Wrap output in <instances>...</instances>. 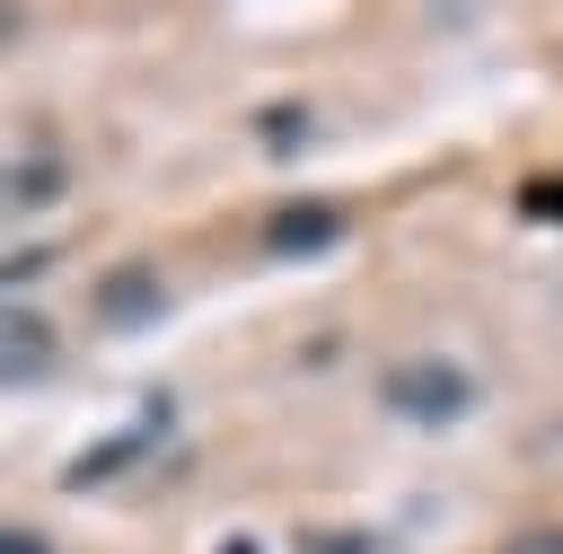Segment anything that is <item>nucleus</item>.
Wrapping results in <instances>:
<instances>
[{"mask_svg":"<svg viewBox=\"0 0 563 554\" xmlns=\"http://www.w3.org/2000/svg\"><path fill=\"white\" fill-rule=\"evenodd\" d=\"M141 457V431H106V440H88L79 457H70V484H106L114 466H132Z\"/></svg>","mask_w":563,"mask_h":554,"instance_id":"7","label":"nucleus"},{"mask_svg":"<svg viewBox=\"0 0 563 554\" xmlns=\"http://www.w3.org/2000/svg\"><path fill=\"white\" fill-rule=\"evenodd\" d=\"M528 211H537V220H563V176H537V185H528Z\"/></svg>","mask_w":563,"mask_h":554,"instance_id":"10","label":"nucleus"},{"mask_svg":"<svg viewBox=\"0 0 563 554\" xmlns=\"http://www.w3.org/2000/svg\"><path fill=\"white\" fill-rule=\"evenodd\" d=\"M378 405H387L396 422H413V431H449V422H466V413L484 405V387H475V369L449 361V352H405V361H387Z\"/></svg>","mask_w":563,"mask_h":554,"instance_id":"1","label":"nucleus"},{"mask_svg":"<svg viewBox=\"0 0 563 554\" xmlns=\"http://www.w3.org/2000/svg\"><path fill=\"white\" fill-rule=\"evenodd\" d=\"M255 141H264L273 158H299V149L317 141V114H308L299 97H282V106H264V114H255Z\"/></svg>","mask_w":563,"mask_h":554,"instance_id":"5","label":"nucleus"},{"mask_svg":"<svg viewBox=\"0 0 563 554\" xmlns=\"http://www.w3.org/2000/svg\"><path fill=\"white\" fill-rule=\"evenodd\" d=\"M220 554H264V536H246V528H238V536H220Z\"/></svg>","mask_w":563,"mask_h":554,"instance_id":"12","label":"nucleus"},{"mask_svg":"<svg viewBox=\"0 0 563 554\" xmlns=\"http://www.w3.org/2000/svg\"><path fill=\"white\" fill-rule=\"evenodd\" d=\"M0 554H53V536H44V528H9V536H0Z\"/></svg>","mask_w":563,"mask_h":554,"instance_id":"11","label":"nucleus"},{"mask_svg":"<svg viewBox=\"0 0 563 554\" xmlns=\"http://www.w3.org/2000/svg\"><path fill=\"white\" fill-rule=\"evenodd\" d=\"M334 237H343V202L334 193H308V202H273L264 211V255H282V264L325 255Z\"/></svg>","mask_w":563,"mask_h":554,"instance_id":"2","label":"nucleus"},{"mask_svg":"<svg viewBox=\"0 0 563 554\" xmlns=\"http://www.w3.org/2000/svg\"><path fill=\"white\" fill-rule=\"evenodd\" d=\"M53 334H62V325H53V317H35L26 299L9 308V387H26V378H35V369H44L53 352H62Z\"/></svg>","mask_w":563,"mask_h":554,"instance_id":"4","label":"nucleus"},{"mask_svg":"<svg viewBox=\"0 0 563 554\" xmlns=\"http://www.w3.org/2000/svg\"><path fill=\"white\" fill-rule=\"evenodd\" d=\"M97 317L123 325V334H132V325H158V317H167V281H158V264H123V273H106V281H97Z\"/></svg>","mask_w":563,"mask_h":554,"instance_id":"3","label":"nucleus"},{"mask_svg":"<svg viewBox=\"0 0 563 554\" xmlns=\"http://www.w3.org/2000/svg\"><path fill=\"white\" fill-rule=\"evenodd\" d=\"M493 554H563V519H528V528H510Z\"/></svg>","mask_w":563,"mask_h":554,"instance_id":"8","label":"nucleus"},{"mask_svg":"<svg viewBox=\"0 0 563 554\" xmlns=\"http://www.w3.org/2000/svg\"><path fill=\"white\" fill-rule=\"evenodd\" d=\"M308 554H369V536L361 528H325V536H308Z\"/></svg>","mask_w":563,"mask_h":554,"instance_id":"9","label":"nucleus"},{"mask_svg":"<svg viewBox=\"0 0 563 554\" xmlns=\"http://www.w3.org/2000/svg\"><path fill=\"white\" fill-rule=\"evenodd\" d=\"M62 158H9V202L18 211H44V202H62Z\"/></svg>","mask_w":563,"mask_h":554,"instance_id":"6","label":"nucleus"}]
</instances>
